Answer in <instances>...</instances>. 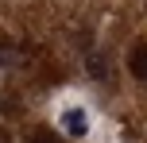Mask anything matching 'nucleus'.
Wrapping results in <instances>:
<instances>
[{
  "label": "nucleus",
  "mask_w": 147,
  "mask_h": 143,
  "mask_svg": "<svg viewBox=\"0 0 147 143\" xmlns=\"http://www.w3.org/2000/svg\"><path fill=\"white\" fill-rule=\"evenodd\" d=\"M62 132L70 139H85L89 136V112L85 108H62Z\"/></svg>",
  "instance_id": "nucleus-1"
},
{
  "label": "nucleus",
  "mask_w": 147,
  "mask_h": 143,
  "mask_svg": "<svg viewBox=\"0 0 147 143\" xmlns=\"http://www.w3.org/2000/svg\"><path fill=\"white\" fill-rule=\"evenodd\" d=\"M128 70H132V74L147 85V39H140V43L128 50Z\"/></svg>",
  "instance_id": "nucleus-2"
},
{
  "label": "nucleus",
  "mask_w": 147,
  "mask_h": 143,
  "mask_svg": "<svg viewBox=\"0 0 147 143\" xmlns=\"http://www.w3.org/2000/svg\"><path fill=\"white\" fill-rule=\"evenodd\" d=\"M31 143H62L54 132H47V128H31Z\"/></svg>",
  "instance_id": "nucleus-3"
}]
</instances>
